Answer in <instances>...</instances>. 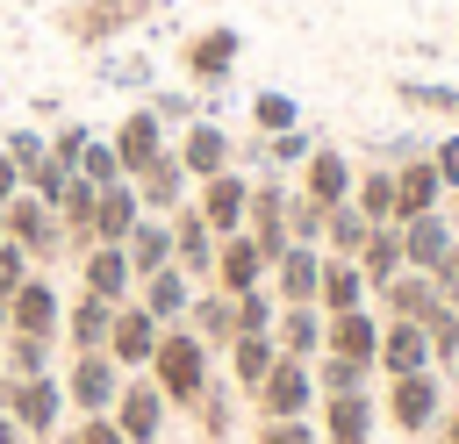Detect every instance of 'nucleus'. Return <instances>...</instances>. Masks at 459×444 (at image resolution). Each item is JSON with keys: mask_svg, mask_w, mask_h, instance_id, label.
<instances>
[{"mask_svg": "<svg viewBox=\"0 0 459 444\" xmlns=\"http://www.w3.org/2000/svg\"><path fill=\"white\" fill-rule=\"evenodd\" d=\"M151 380H158V394L172 401V408H194V394L215 380V351L186 329V322H172L165 337H158V351H151V365H143Z\"/></svg>", "mask_w": 459, "mask_h": 444, "instance_id": "1", "label": "nucleus"}, {"mask_svg": "<svg viewBox=\"0 0 459 444\" xmlns=\"http://www.w3.org/2000/svg\"><path fill=\"white\" fill-rule=\"evenodd\" d=\"M380 415H387L402 437H430L437 415H445V380H437V365H423V372H394V380L380 387Z\"/></svg>", "mask_w": 459, "mask_h": 444, "instance_id": "2", "label": "nucleus"}, {"mask_svg": "<svg viewBox=\"0 0 459 444\" xmlns=\"http://www.w3.org/2000/svg\"><path fill=\"white\" fill-rule=\"evenodd\" d=\"M65 329V294L50 286V272H29L7 301H0V337H50Z\"/></svg>", "mask_w": 459, "mask_h": 444, "instance_id": "3", "label": "nucleus"}, {"mask_svg": "<svg viewBox=\"0 0 459 444\" xmlns=\"http://www.w3.org/2000/svg\"><path fill=\"white\" fill-rule=\"evenodd\" d=\"M122 365L108 358V351H72V365L57 372V387H65V408L72 415H108L115 408V394H122Z\"/></svg>", "mask_w": 459, "mask_h": 444, "instance_id": "4", "label": "nucleus"}, {"mask_svg": "<svg viewBox=\"0 0 459 444\" xmlns=\"http://www.w3.org/2000/svg\"><path fill=\"white\" fill-rule=\"evenodd\" d=\"M251 423H287V415H308L316 408V372H308V358H280L251 394Z\"/></svg>", "mask_w": 459, "mask_h": 444, "instance_id": "5", "label": "nucleus"}, {"mask_svg": "<svg viewBox=\"0 0 459 444\" xmlns=\"http://www.w3.org/2000/svg\"><path fill=\"white\" fill-rule=\"evenodd\" d=\"M237 64H244V29H230V21H208V29H194L179 43V72L194 86H222Z\"/></svg>", "mask_w": 459, "mask_h": 444, "instance_id": "6", "label": "nucleus"}, {"mask_svg": "<svg viewBox=\"0 0 459 444\" xmlns=\"http://www.w3.org/2000/svg\"><path fill=\"white\" fill-rule=\"evenodd\" d=\"M108 415H115L122 444H158V437H165V415H172V401L158 394V380H151V372H129Z\"/></svg>", "mask_w": 459, "mask_h": 444, "instance_id": "7", "label": "nucleus"}, {"mask_svg": "<svg viewBox=\"0 0 459 444\" xmlns=\"http://www.w3.org/2000/svg\"><path fill=\"white\" fill-rule=\"evenodd\" d=\"M143 14H151V0H72V7L57 14V29H65L72 43H115V36L143 29Z\"/></svg>", "mask_w": 459, "mask_h": 444, "instance_id": "8", "label": "nucleus"}, {"mask_svg": "<svg viewBox=\"0 0 459 444\" xmlns=\"http://www.w3.org/2000/svg\"><path fill=\"white\" fill-rule=\"evenodd\" d=\"M7 415L29 430V444H50L57 430H65V387H57V372H36V380H14V401H7Z\"/></svg>", "mask_w": 459, "mask_h": 444, "instance_id": "9", "label": "nucleus"}, {"mask_svg": "<svg viewBox=\"0 0 459 444\" xmlns=\"http://www.w3.org/2000/svg\"><path fill=\"white\" fill-rule=\"evenodd\" d=\"M351 186H359V165H351L337 143H316V150L301 158V172H294V193H301V201H316V208L351 201Z\"/></svg>", "mask_w": 459, "mask_h": 444, "instance_id": "10", "label": "nucleus"}, {"mask_svg": "<svg viewBox=\"0 0 459 444\" xmlns=\"http://www.w3.org/2000/svg\"><path fill=\"white\" fill-rule=\"evenodd\" d=\"M194 208H201V222H208L215 236H237V229H244V215H251V172H244V165H230V172L201 179V186H194Z\"/></svg>", "mask_w": 459, "mask_h": 444, "instance_id": "11", "label": "nucleus"}, {"mask_svg": "<svg viewBox=\"0 0 459 444\" xmlns=\"http://www.w3.org/2000/svg\"><path fill=\"white\" fill-rule=\"evenodd\" d=\"M72 265H79V294H100V301H115V308L136 301V272H129V251H122V243H86Z\"/></svg>", "mask_w": 459, "mask_h": 444, "instance_id": "12", "label": "nucleus"}, {"mask_svg": "<svg viewBox=\"0 0 459 444\" xmlns=\"http://www.w3.org/2000/svg\"><path fill=\"white\" fill-rule=\"evenodd\" d=\"M373 423H380L373 387L366 394H323L316 401V437L323 444H373Z\"/></svg>", "mask_w": 459, "mask_h": 444, "instance_id": "13", "label": "nucleus"}, {"mask_svg": "<svg viewBox=\"0 0 459 444\" xmlns=\"http://www.w3.org/2000/svg\"><path fill=\"white\" fill-rule=\"evenodd\" d=\"M172 158L186 165V179L201 186V179H215V172H230L237 165V143H230V129L222 122H186L179 129V143H172Z\"/></svg>", "mask_w": 459, "mask_h": 444, "instance_id": "14", "label": "nucleus"}, {"mask_svg": "<svg viewBox=\"0 0 459 444\" xmlns=\"http://www.w3.org/2000/svg\"><path fill=\"white\" fill-rule=\"evenodd\" d=\"M215 243H222V236L201 222V208H194V201H186V208H172V265H179L194 286H208V279H215Z\"/></svg>", "mask_w": 459, "mask_h": 444, "instance_id": "15", "label": "nucleus"}, {"mask_svg": "<svg viewBox=\"0 0 459 444\" xmlns=\"http://www.w3.org/2000/svg\"><path fill=\"white\" fill-rule=\"evenodd\" d=\"M158 337H165V322H158V315H143L136 301H122V308H115V329H108V344H100V351H108L122 372H143V365H151V351H158Z\"/></svg>", "mask_w": 459, "mask_h": 444, "instance_id": "16", "label": "nucleus"}, {"mask_svg": "<svg viewBox=\"0 0 459 444\" xmlns=\"http://www.w3.org/2000/svg\"><path fill=\"white\" fill-rule=\"evenodd\" d=\"M108 143H115V165H122V179H136L151 158H165V150H172V143H165V122H158L151 107H129V115L115 122V136H108Z\"/></svg>", "mask_w": 459, "mask_h": 444, "instance_id": "17", "label": "nucleus"}, {"mask_svg": "<svg viewBox=\"0 0 459 444\" xmlns=\"http://www.w3.org/2000/svg\"><path fill=\"white\" fill-rule=\"evenodd\" d=\"M394 229H402V265H409V272H437V265L452 258V243H459V229L445 222V208L409 215V222H394Z\"/></svg>", "mask_w": 459, "mask_h": 444, "instance_id": "18", "label": "nucleus"}, {"mask_svg": "<svg viewBox=\"0 0 459 444\" xmlns=\"http://www.w3.org/2000/svg\"><path fill=\"white\" fill-rule=\"evenodd\" d=\"M316 279H323V251H316V243H287V251L273 258V272H265V286H273L280 308L316 301Z\"/></svg>", "mask_w": 459, "mask_h": 444, "instance_id": "19", "label": "nucleus"}, {"mask_svg": "<svg viewBox=\"0 0 459 444\" xmlns=\"http://www.w3.org/2000/svg\"><path fill=\"white\" fill-rule=\"evenodd\" d=\"M380 308L366 301V308H344V315H323V351H337V358H359V365H373V351H380Z\"/></svg>", "mask_w": 459, "mask_h": 444, "instance_id": "20", "label": "nucleus"}, {"mask_svg": "<svg viewBox=\"0 0 459 444\" xmlns=\"http://www.w3.org/2000/svg\"><path fill=\"white\" fill-rule=\"evenodd\" d=\"M129 186H136L143 215H172V208H186V201H194V179H186V165H179L172 150H165V158H151Z\"/></svg>", "mask_w": 459, "mask_h": 444, "instance_id": "21", "label": "nucleus"}, {"mask_svg": "<svg viewBox=\"0 0 459 444\" xmlns=\"http://www.w3.org/2000/svg\"><path fill=\"white\" fill-rule=\"evenodd\" d=\"M373 308L387 315V322H430L445 301H437V286H430V272H394L380 294H373Z\"/></svg>", "mask_w": 459, "mask_h": 444, "instance_id": "22", "label": "nucleus"}, {"mask_svg": "<svg viewBox=\"0 0 459 444\" xmlns=\"http://www.w3.org/2000/svg\"><path fill=\"white\" fill-rule=\"evenodd\" d=\"M423 365H430V329H423V322H380L373 372L394 380V372H423Z\"/></svg>", "mask_w": 459, "mask_h": 444, "instance_id": "23", "label": "nucleus"}, {"mask_svg": "<svg viewBox=\"0 0 459 444\" xmlns=\"http://www.w3.org/2000/svg\"><path fill=\"white\" fill-rule=\"evenodd\" d=\"M430 208H445V179L430 172V150H423V158H402L394 165V222L430 215Z\"/></svg>", "mask_w": 459, "mask_h": 444, "instance_id": "24", "label": "nucleus"}, {"mask_svg": "<svg viewBox=\"0 0 459 444\" xmlns=\"http://www.w3.org/2000/svg\"><path fill=\"white\" fill-rule=\"evenodd\" d=\"M265 272H273V265H265L258 243L237 229V236L215 243V279H208V286H222V294H251V286H265Z\"/></svg>", "mask_w": 459, "mask_h": 444, "instance_id": "25", "label": "nucleus"}, {"mask_svg": "<svg viewBox=\"0 0 459 444\" xmlns=\"http://www.w3.org/2000/svg\"><path fill=\"white\" fill-rule=\"evenodd\" d=\"M194 294H201V286H194V279H186L179 265H165V272H151V279H136V308H143V315H158L165 329H172V322H186V308H194Z\"/></svg>", "mask_w": 459, "mask_h": 444, "instance_id": "26", "label": "nucleus"}, {"mask_svg": "<svg viewBox=\"0 0 459 444\" xmlns=\"http://www.w3.org/2000/svg\"><path fill=\"white\" fill-rule=\"evenodd\" d=\"M108 329H115V301H100V294H72V301H65V329H57V344H65V351H100Z\"/></svg>", "mask_w": 459, "mask_h": 444, "instance_id": "27", "label": "nucleus"}, {"mask_svg": "<svg viewBox=\"0 0 459 444\" xmlns=\"http://www.w3.org/2000/svg\"><path fill=\"white\" fill-rule=\"evenodd\" d=\"M186 329L222 358L230 344H237V294H222V286H201L194 294V308H186Z\"/></svg>", "mask_w": 459, "mask_h": 444, "instance_id": "28", "label": "nucleus"}, {"mask_svg": "<svg viewBox=\"0 0 459 444\" xmlns=\"http://www.w3.org/2000/svg\"><path fill=\"white\" fill-rule=\"evenodd\" d=\"M237 408H244V394L230 387V380H208L201 394H194V430H201V444H230L237 437Z\"/></svg>", "mask_w": 459, "mask_h": 444, "instance_id": "29", "label": "nucleus"}, {"mask_svg": "<svg viewBox=\"0 0 459 444\" xmlns=\"http://www.w3.org/2000/svg\"><path fill=\"white\" fill-rule=\"evenodd\" d=\"M373 301V286H366V272L351 265V258H330L323 251V279H316V308L323 315H344V308H366Z\"/></svg>", "mask_w": 459, "mask_h": 444, "instance_id": "30", "label": "nucleus"}, {"mask_svg": "<svg viewBox=\"0 0 459 444\" xmlns=\"http://www.w3.org/2000/svg\"><path fill=\"white\" fill-rule=\"evenodd\" d=\"M136 222H143L136 186H129V179H122V186H100V201H93V243H129Z\"/></svg>", "mask_w": 459, "mask_h": 444, "instance_id": "31", "label": "nucleus"}, {"mask_svg": "<svg viewBox=\"0 0 459 444\" xmlns=\"http://www.w3.org/2000/svg\"><path fill=\"white\" fill-rule=\"evenodd\" d=\"M222 358H230V387H237V394H251V387L280 365V344H273V329H244Z\"/></svg>", "mask_w": 459, "mask_h": 444, "instance_id": "32", "label": "nucleus"}, {"mask_svg": "<svg viewBox=\"0 0 459 444\" xmlns=\"http://www.w3.org/2000/svg\"><path fill=\"white\" fill-rule=\"evenodd\" d=\"M122 251H129V272H136V279L165 272V265H172V215H143V222L129 229Z\"/></svg>", "mask_w": 459, "mask_h": 444, "instance_id": "33", "label": "nucleus"}, {"mask_svg": "<svg viewBox=\"0 0 459 444\" xmlns=\"http://www.w3.org/2000/svg\"><path fill=\"white\" fill-rule=\"evenodd\" d=\"M273 344H280V358H323V308H316V301H301V308H280V322H273Z\"/></svg>", "mask_w": 459, "mask_h": 444, "instance_id": "34", "label": "nucleus"}, {"mask_svg": "<svg viewBox=\"0 0 459 444\" xmlns=\"http://www.w3.org/2000/svg\"><path fill=\"white\" fill-rule=\"evenodd\" d=\"M351 265H359V272H366V286L380 294L394 272H409V265H402V229H394V222H380V229L359 243V258H351Z\"/></svg>", "mask_w": 459, "mask_h": 444, "instance_id": "35", "label": "nucleus"}, {"mask_svg": "<svg viewBox=\"0 0 459 444\" xmlns=\"http://www.w3.org/2000/svg\"><path fill=\"white\" fill-rule=\"evenodd\" d=\"M308 372H316V401H323V394H366V387H373V365H359V358H337V351L308 358Z\"/></svg>", "mask_w": 459, "mask_h": 444, "instance_id": "36", "label": "nucleus"}, {"mask_svg": "<svg viewBox=\"0 0 459 444\" xmlns=\"http://www.w3.org/2000/svg\"><path fill=\"white\" fill-rule=\"evenodd\" d=\"M251 129H258V136H287V129H301V100L280 93V86H258V93H251Z\"/></svg>", "mask_w": 459, "mask_h": 444, "instance_id": "37", "label": "nucleus"}, {"mask_svg": "<svg viewBox=\"0 0 459 444\" xmlns=\"http://www.w3.org/2000/svg\"><path fill=\"white\" fill-rule=\"evenodd\" d=\"M351 208L380 229V222H394V165H373V172H359V186H351Z\"/></svg>", "mask_w": 459, "mask_h": 444, "instance_id": "38", "label": "nucleus"}, {"mask_svg": "<svg viewBox=\"0 0 459 444\" xmlns=\"http://www.w3.org/2000/svg\"><path fill=\"white\" fill-rule=\"evenodd\" d=\"M366 236H373V222H366L351 201H337V208L323 215V251H330V258H359V243H366Z\"/></svg>", "mask_w": 459, "mask_h": 444, "instance_id": "39", "label": "nucleus"}, {"mask_svg": "<svg viewBox=\"0 0 459 444\" xmlns=\"http://www.w3.org/2000/svg\"><path fill=\"white\" fill-rule=\"evenodd\" d=\"M50 358H57V344H50V337H0V372H14V380L57 372Z\"/></svg>", "mask_w": 459, "mask_h": 444, "instance_id": "40", "label": "nucleus"}, {"mask_svg": "<svg viewBox=\"0 0 459 444\" xmlns=\"http://www.w3.org/2000/svg\"><path fill=\"white\" fill-rule=\"evenodd\" d=\"M265 143V172H301V158L316 150V136L308 129H287V136H258Z\"/></svg>", "mask_w": 459, "mask_h": 444, "instance_id": "41", "label": "nucleus"}, {"mask_svg": "<svg viewBox=\"0 0 459 444\" xmlns=\"http://www.w3.org/2000/svg\"><path fill=\"white\" fill-rule=\"evenodd\" d=\"M86 186H122V165H115V143L108 136H93L86 150H79V165H72Z\"/></svg>", "mask_w": 459, "mask_h": 444, "instance_id": "42", "label": "nucleus"}, {"mask_svg": "<svg viewBox=\"0 0 459 444\" xmlns=\"http://www.w3.org/2000/svg\"><path fill=\"white\" fill-rule=\"evenodd\" d=\"M0 150H7V158L22 165V179H29V172L50 158V136H43V129H7V136H0Z\"/></svg>", "mask_w": 459, "mask_h": 444, "instance_id": "43", "label": "nucleus"}, {"mask_svg": "<svg viewBox=\"0 0 459 444\" xmlns=\"http://www.w3.org/2000/svg\"><path fill=\"white\" fill-rule=\"evenodd\" d=\"M280 322V301H273V286H251V294H237V337L244 329H273Z\"/></svg>", "mask_w": 459, "mask_h": 444, "instance_id": "44", "label": "nucleus"}, {"mask_svg": "<svg viewBox=\"0 0 459 444\" xmlns=\"http://www.w3.org/2000/svg\"><path fill=\"white\" fill-rule=\"evenodd\" d=\"M423 329H430V365H459V308H437Z\"/></svg>", "mask_w": 459, "mask_h": 444, "instance_id": "45", "label": "nucleus"}, {"mask_svg": "<svg viewBox=\"0 0 459 444\" xmlns=\"http://www.w3.org/2000/svg\"><path fill=\"white\" fill-rule=\"evenodd\" d=\"M251 444H323L316 415H287V423H251Z\"/></svg>", "mask_w": 459, "mask_h": 444, "instance_id": "46", "label": "nucleus"}, {"mask_svg": "<svg viewBox=\"0 0 459 444\" xmlns=\"http://www.w3.org/2000/svg\"><path fill=\"white\" fill-rule=\"evenodd\" d=\"M50 444H122V430H115V415H72Z\"/></svg>", "mask_w": 459, "mask_h": 444, "instance_id": "47", "label": "nucleus"}, {"mask_svg": "<svg viewBox=\"0 0 459 444\" xmlns=\"http://www.w3.org/2000/svg\"><path fill=\"white\" fill-rule=\"evenodd\" d=\"M22 186H29V193H36L43 208H57V201H65V186H72V165H57V158H43V165H36V172H29Z\"/></svg>", "mask_w": 459, "mask_h": 444, "instance_id": "48", "label": "nucleus"}, {"mask_svg": "<svg viewBox=\"0 0 459 444\" xmlns=\"http://www.w3.org/2000/svg\"><path fill=\"white\" fill-rule=\"evenodd\" d=\"M323 215H330V208H316V201H301V193H294V201H287V236L323 251Z\"/></svg>", "mask_w": 459, "mask_h": 444, "instance_id": "49", "label": "nucleus"}, {"mask_svg": "<svg viewBox=\"0 0 459 444\" xmlns=\"http://www.w3.org/2000/svg\"><path fill=\"white\" fill-rule=\"evenodd\" d=\"M402 100H409V107H430V115H459V86H423V79H402Z\"/></svg>", "mask_w": 459, "mask_h": 444, "instance_id": "50", "label": "nucleus"}, {"mask_svg": "<svg viewBox=\"0 0 459 444\" xmlns=\"http://www.w3.org/2000/svg\"><path fill=\"white\" fill-rule=\"evenodd\" d=\"M430 172L445 179V193H459V129L452 136H430Z\"/></svg>", "mask_w": 459, "mask_h": 444, "instance_id": "51", "label": "nucleus"}, {"mask_svg": "<svg viewBox=\"0 0 459 444\" xmlns=\"http://www.w3.org/2000/svg\"><path fill=\"white\" fill-rule=\"evenodd\" d=\"M86 143H93V129H86V122H65V129L50 136V158H57V165H79Z\"/></svg>", "mask_w": 459, "mask_h": 444, "instance_id": "52", "label": "nucleus"}, {"mask_svg": "<svg viewBox=\"0 0 459 444\" xmlns=\"http://www.w3.org/2000/svg\"><path fill=\"white\" fill-rule=\"evenodd\" d=\"M29 272H36V265H29V251H22V243H0V301H7Z\"/></svg>", "mask_w": 459, "mask_h": 444, "instance_id": "53", "label": "nucleus"}, {"mask_svg": "<svg viewBox=\"0 0 459 444\" xmlns=\"http://www.w3.org/2000/svg\"><path fill=\"white\" fill-rule=\"evenodd\" d=\"M100 79H115V86H143V93H151V57H115V64H100Z\"/></svg>", "mask_w": 459, "mask_h": 444, "instance_id": "54", "label": "nucleus"}, {"mask_svg": "<svg viewBox=\"0 0 459 444\" xmlns=\"http://www.w3.org/2000/svg\"><path fill=\"white\" fill-rule=\"evenodd\" d=\"M143 107L158 122H194V93H143Z\"/></svg>", "mask_w": 459, "mask_h": 444, "instance_id": "55", "label": "nucleus"}, {"mask_svg": "<svg viewBox=\"0 0 459 444\" xmlns=\"http://www.w3.org/2000/svg\"><path fill=\"white\" fill-rule=\"evenodd\" d=\"M14 193H22V165H14V158H7V150H0V208H7V201H14Z\"/></svg>", "mask_w": 459, "mask_h": 444, "instance_id": "56", "label": "nucleus"}, {"mask_svg": "<svg viewBox=\"0 0 459 444\" xmlns=\"http://www.w3.org/2000/svg\"><path fill=\"white\" fill-rule=\"evenodd\" d=\"M430 437H437V444H459V401H445V415H437Z\"/></svg>", "mask_w": 459, "mask_h": 444, "instance_id": "57", "label": "nucleus"}, {"mask_svg": "<svg viewBox=\"0 0 459 444\" xmlns=\"http://www.w3.org/2000/svg\"><path fill=\"white\" fill-rule=\"evenodd\" d=\"M0 444H29V430H22L14 415H0Z\"/></svg>", "mask_w": 459, "mask_h": 444, "instance_id": "58", "label": "nucleus"}, {"mask_svg": "<svg viewBox=\"0 0 459 444\" xmlns=\"http://www.w3.org/2000/svg\"><path fill=\"white\" fill-rule=\"evenodd\" d=\"M7 401H14V372H0V415H7Z\"/></svg>", "mask_w": 459, "mask_h": 444, "instance_id": "59", "label": "nucleus"}, {"mask_svg": "<svg viewBox=\"0 0 459 444\" xmlns=\"http://www.w3.org/2000/svg\"><path fill=\"white\" fill-rule=\"evenodd\" d=\"M0 243H7V222H0Z\"/></svg>", "mask_w": 459, "mask_h": 444, "instance_id": "60", "label": "nucleus"}]
</instances>
